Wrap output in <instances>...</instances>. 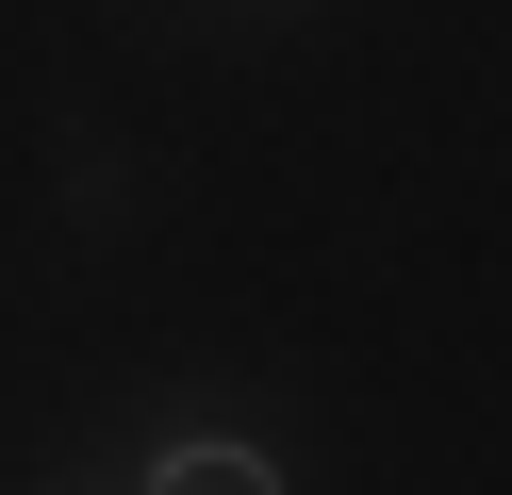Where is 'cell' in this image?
<instances>
[{"label": "cell", "instance_id": "6da1fadb", "mask_svg": "<svg viewBox=\"0 0 512 495\" xmlns=\"http://www.w3.org/2000/svg\"><path fill=\"white\" fill-rule=\"evenodd\" d=\"M133 495H281V462H265V446H232V429H182V446L149 462Z\"/></svg>", "mask_w": 512, "mask_h": 495}]
</instances>
